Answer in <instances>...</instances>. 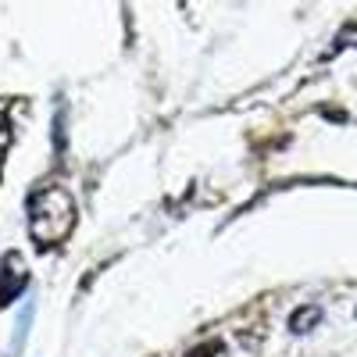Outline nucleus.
<instances>
[{
	"label": "nucleus",
	"instance_id": "f257e3e1",
	"mask_svg": "<svg viewBox=\"0 0 357 357\" xmlns=\"http://www.w3.org/2000/svg\"><path fill=\"white\" fill-rule=\"evenodd\" d=\"M75 229V200L65 186H43L29 197V232L36 247L65 243Z\"/></svg>",
	"mask_w": 357,
	"mask_h": 357
},
{
	"label": "nucleus",
	"instance_id": "f03ea898",
	"mask_svg": "<svg viewBox=\"0 0 357 357\" xmlns=\"http://www.w3.org/2000/svg\"><path fill=\"white\" fill-rule=\"evenodd\" d=\"M318 318H321L318 307H304V311H296V314L289 318V329H293V333H307V325H314Z\"/></svg>",
	"mask_w": 357,
	"mask_h": 357
},
{
	"label": "nucleus",
	"instance_id": "7ed1b4c3",
	"mask_svg": "<svg viewBox=\"0 0 357 357\" xmlns=\"http://www.w3.org/2000/svg\"><path fill=\"white\" fill-rule=\"evenodd\" d=\"M190 357H229V354H225V347H222L218 340H207V343H200L197 350H190Z\"/></svg>",
	"mask_w": 357,
	"mask_h": 357
}]
</instances>
